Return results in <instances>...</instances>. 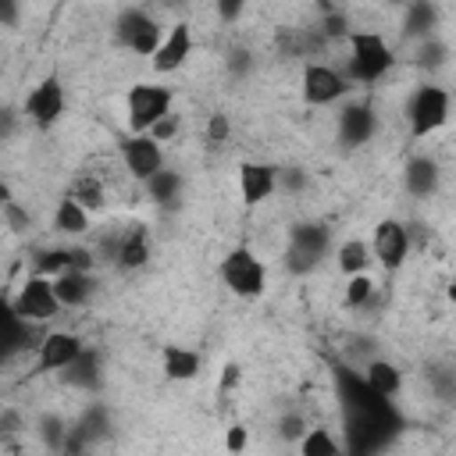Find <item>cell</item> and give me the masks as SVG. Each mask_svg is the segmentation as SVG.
I'll list each match as a JSON object with an SVG mask.
<instances>
[{
  "label": "cell",
  "mask_w": 456,
  "mask_h": 456,
  "mask_svg": "<svg viewBox=\"0 0 456 456\" xmlns=\"http://www.w3.org/2000/svg\"><path fill=\"white\" fill-rule=\"evenodd\" d=\"M68 196H75L89 214L103 210V185H100V178H96V175H78V178L71 182Z\"/></svg>",
  "instance_id": "f546056e"
},
{
  "label": "cell",
  "mask_w": 456,
  "mask_h": 456,
  "mask_svg": "<svg viewBox=\"0 0 456 456\" xmlns=\"http://www.w3.org/2000/svg\"><path fill=\"white\" fill-rule=\"evenodd\" d=\"M370 249H374V256H378V264H381L385 271H399V267L406 264L410 249H413V239H410V224H403V221H395V217H385V221H378Z\"/></svg>",
  "instance_id": "7c38bea8"
},
{
  "label": "cell",
  "mask_w": 456,
  "mask_h": 456,
  "mask_svg": "<svg viewBox=\"0 0 456 456\" xmlns=\"http://www.w3.org/2000/svg\"><path fill=\"white\" fill-rule=\"evenodd\" d=\"M118 150H121V160H125L128 175L139 178V182H146L150 175H157L164 167V150H160V142L150 132H128V135H121L118 139Z\"/></svg>",
  "instance_id": "30bf717a"
},
{
  "label": "cell",
  "mask_w": 456,
  "mask_h": 456,
  "mask_svg": "<svg viewBox=\"0 0 456 456\" xmlns=\"http://www.w3.org/2000/svg\"><path fill=\"white\" fill-rule=\"evenodd\" d=\"M53 228L61 235H82V232H89V210L75 196H64L53 210Z\"/></svg>",
  "instance_id": "d4e9b609"
},
{
  "label": "cell",
  "mask_w": 456,
  "mask_h": 456,
  "mask_svg": "<svg viewBox=\"0 0 456 456\" xmlns=\"http://www.w3.org/2000/svg\"><path fill=\"white\" fill-rule=\"evenodd\" d=\"M374 132H378V114H374L370 103L356 100V103H346L342 107V114H338V142L346 150H356V146L370 142Z\"/></svg>",
  "instance_id": "9a60e30c"
},
{
  "label": "cell",
  "mask_w": 456,
  "mask_h": 456,
  "mask_svg": "<svg viewBox=\"0 0 456 456\" xmlns=\"http://www.w3.org/2000/svg\"><path fill=\"white\" fill-rule=\"evenodd\" d=\"M107 435H110V413H107V406L93 403V406H86V410H82L78 424L71 428V435H68V445H64V452H68V456H78L82 449H89V445L103 442Z\"/></svg>",
  "instance_id": "e0dca14e"
},
{
  "label": "cell",
  "mask_w": 456,
  "mask_h": 456,
  "mask_svg": "<svg viewBox=\"0 0 456 456\" xmlns=\"http://www.w3.org/2000/svg\"><path fill=\"white\" fill-rule=\"evenodd\" d=\"M178 128H182V118H178L175 110H167V114H164V118H160V121L150 128V135H153L157 142H171V139L178 135Z\"/></svg>",
  "instance_id": "836d02e7"
},
{
  "label": "cell",
  "mask_w": 456,
  "mask_h": 456,
  "mask_svg": "<svg viewBox=\"0 0 456 456\" xmlns=\"http://www.w3.org/2000/svg\"><path fill=\"white\" fill-rule=\"evenodd\" d=\"M331 249V232L321 221H299L289 228L285 242V271L289 274H310L321 267V260Z\"/></svg>",
  "instance_id": "3957f363"
},
{
  "label": "cell",
  "mask_w": 456,
  "mask_h": 456,
  "mask_svg": "<svg viewBox=\"0 0 456 456\" xmlns=\"http://www.w3.org/2000/svg\"><path fill=\"white\" fill-rule=\"evenodd\" d=\"M438 185H442V171H438L435 157H428V153H413V157L403 164V189H406L410 196L428 200V196L438 192Z\"/></svg>",
  "instance_id": "d6986e66"
},
{
  "label": "cell",
  "mask_w": 456,
  "mask_h": 456,
  "mask_svg": "<svg viewBox=\"0 0 456 456\" xmlns=\"http://www.w3.org/2000/svg\"><path fill=\"white\" fill-rule=\"evenodd\" d=\"M4 221H7V228L14 232V235H21V232H28V224H32V217H28V210H21L18 207V200L11 196V189L4 185Z\"/></svg>",
  "instance_id": "1f68e13d"
},
{
  "label": "cell",
  "mask_w": 456,
  "mask_h": 456,
  "mask_svg": "<svg viewBox=\"0 0 456 456\" xmlns=\"http://www.w3.org/2000/svg\"><path fill=\"white\" fill-rule=\"evenodd\" d=\"M417 64H420V68H442V64H445V46H442L435 36L420 39V50H417Z\"/></svg>",
  "instance_id": "d6a6232c"
},
{
  "label": "cell",
  "mask_w": 456,
  "mask_h": 456,
  "mask_svg": "<svg viewBox=\"0 0 456 456\" xmlns=\"http://www.w3.org/2000/svg\"><path fill=\"white\" fill-rule=\"evenodd\" d=\"M363 378H367L378 392H385V395H399V388H403V370H399L392 360H381V356L367 360Z\"/></svg>",
  "instance_id": "484cf974"
},
{
  "label": "cell",
  "mask_w": 456,
  "mask_h": 456,
  "mask_svg": "<svg viewBox=\"0 0 456 456\" xmlns=\"http://www.w3.org/2000/svg\"><path fill=\"white\" fill-rule=\"evenodd\" d=\"M217 4V18L221 21H239L246 11V0H214Z\"/></svg>",
  "instance_id": "f35d334b"
},
{
  "label": "cell",
  "mask_w": 456,
  "mask_h": 456,
  "mask_svg": "<svg viewBox=\"0 0 456 456\" xmlns=\"http://www.w3.org/2000/svg\"><path fill=\"white\" fill-rule=\"evenodd\" d=\"M203 367V356L189 346H164V374L171 381H189Z\"/></svg>",
  "instance_id": "cb8c5ba5"
},
{
  "label": "cell",
  "mask_w": 456,
  "mask_h": 456,
  "mask_svg": "<svg viewBox=\"0 0 456 456\" xmlns=\"http://www.w3.org/2000/svg\"><path fill=\"white\" fill-rule=\"evenodd\" d=\"M435 25H438V11L431 0H410L406 11H403V36L406 39H428L435 36Z\"/></svg>",
  "instance_id": "7402d4cb"
},
{
  "label": "cell",
  "mask_w": 456,
  "mask_h": 456,
  "mask_svg": "<svg viewBox=\"0 0 456 456\" xmlns=\"http://www.w3.org/2000/svg\"><path fill=\"white\" fill-rule=\"evenodd\" d=\"M82 349L86 342L75 331H46L36 349V374H53V370L71 367L82 356Z\"/></svg>",
  "instance_id": "5bb4252c"
},
{
  "label": "cell",
  "mask_w": 456,
  "mask_h": 456,
  "mask_svg": "<svg viewBox=\"0 0 456 456\" xmlns=\"http://www.w3.org/2000/svg\"><path fill=\"white\" fill-rule=\"evenodd\" d=\"M18 18H21V0H0V21H4V28H18Z\"/></svg>",
  "instance_id": "ab89813d"
},
{
  "label": "cell",
  "mask_w": 456,
  "mask_h": 456,
  "mask_svg": "<svg viewBox=\"0 0 456 456\" xmlns=\"http://www.w3.org/2000/svg\"><path fill=\"white\" fill-rule=\"evenodd\" d=\"M346 43H349V61H346V78H349V82H356V86H374L378 78H385V75L392 71L395 53H392V46L385 43L381 32H370V28L349 32Z\"/></svg>",
  "instance_id": "7a4b0ae2"
},
{
  "label": "cell",
  "mask_w": 456,
  "mask_h": 456,
  "mask_svg": "<svg viewBox=\"0 0 456 456\" xmlns=\"http://www.w3.org/2000/svg\"><path fill=\"white\" fill-rule=\"evenodd\" d=\"M11 310H14L18 317H25V321L46 324V321H53L64 306H61V299H57L53 278H46V274H36V271H32V274L18 285V292L11 296Z\"/></svg>",
  "instance_id": "52a82bcc"
},
{
  "label": "cell",
  "mask_w": 456,
  "mask_h": 456,
  "mask_svg": "<svg viewBox=\"0 0 456 456\" xmlns=\"http://www.w3.org/2000/svg\"><path fill=\"white\" fill-rule=\"evenodd\" d=\"M64 374V381L68 385H75V388H82V392H96L100 388V381H103V360H100V353L96 349H82V356L71 363V367H64L61 370Z\"/></svg>",
  "instance_id": "44dd1931"
},
{
  "label": "cell",
  "mask_w": 456,
  "mask_h": 456,
  "mask_svg": "<svg viewBox=\"0 0 456 456\" xmlns=\"http://www.w3.org/2000/svg\"><path fill=\"white\" fill-rule=\"evenodd\" d=\"M346 445L328 431V428H306V435L299 438V452L303 456H338Z\"/></svg>",
  "instance_id": "83f0119b"
},
{
  "label": "cell",
  "mask_w": 456,
  "mask_h": 456,
  "mask_svg": "<svg viewBox=\"0 0 456 456\" xmlns=\"http://www.w3.org/2000/svg\"><path fill=\"white\" fill-rule=\"evenodd\" d=\"M449 121V93L435 82H424L410 93L406 100V125L413 139H428L431 132H438Z\"/></svg>",
  "instance_id": "5b68a950"
},
{
  "label": "cell",
  "mask_w": 456,
  "mask_h": 456,
  "mask_svg": "<svg viewBox=\"0 0 456 456\" xmlns=\"http://www.w3.org/2000/svg\"><path fill=\"white\" fill-rule=\"evenodd\" d=\"M249 68H253V57H249L246 50H235V53L228 57V71H232V75H246Z\"/></svg>",
  "instance_id": "b9f144b4"
},
{
  "label": "cell",
  "mask_w": 456,
  "mask_h": 456,
  "mask_svg": "<svg viewBox=\"0 0 456 456\" xmlns=\"http://www.w3.org/2000/svg\"><path fill=\"white\" fill-rule=\"evenodd\" d=\"M64 107H68V100H64V86H61L57 75H46V78L36 82V86L28 89V96H25V118H28L36 128H43V132H50V128L64 118Z\"/></svg>",
  "instance_id": "9c48e42d"
},
{
  "label": "cell",
  "mask_w": 456,
  "mask_h": 456,
  "mask_svg": "<svg viewBox=\"0 0 456 456\" xmlns=\"http://www.w3.org/2000/svg\"><path fill=\"white\" fill-rule=\"evenodd\" d=\"M189 57H192V28L185 21H178V25L167 28L164 43L157 46V53L150 61H153V71L157 75H167V71H178Z\"/></svg>",
  "instance_id": "ac0fdd59"
},
{
  "label": "cell",
  "mask_w": 456,
  "mask_h": 456,
  "mask_svg": "<svg viewBox=\"0 0 456 456\" xmlns=\"http://www.w3.org/2000/svg\"><path fill=\"white\" fill-rule=\"evenodd\" d=\"M239 378H242V367H239V363H224L221 381H217V392H221V395H224V392H232V388L239 385Z\"/></svg>",
  "instance_id": "60d3db41"
},
{
  "label": "cell",
  "mask_w": 456,
  "mask_h": 456,
  "mask_svg": "<svg viewBox=\"0 0 456 456\" xmlns=\"http://www.w3.org/2000/svg\"><path fill=\"white\" fill-rule=\"evenodd\" d=\"M53 289H57V299L64 310H78L96 296V278H93V271L71 267V271H61L53 278Z\"/></svg>",
  "instance_id": "ffe728a7"
},
{
  "label": "cell",
  "mask_w": 456,
  "mask_h": 456,
  "mask_svg": "<svg viewBox=\"0 0 456 456\" xmlns=\"http://www.w3.org/2000/svg\"><path fill=\"white\" fill-rule=\"evenodd\" d=\"M278 175H281V167H274V164H260V160L239 164V192H242V203L246 207H256L267 196H274L278 192Z\"/></svg>",
  "instance_id": "2e32d148"
},
{
  "label": "cell",
  "mask_w": 456,
  "mask_h": 456,
  "mask_svg": "<svg viewBox=\"0 0 456 456\" xmlns=\"http://www.w3.org/2000/svg\"><path fill=\"white\" fill-rule=\"evenodd\" d=\"M142 185H146V196H150L157 207H171V203H178V196H182V189H185L182 171H175V167H160V171L150 175Z\"/></svg>",
  "instance_id": "603a6c76"
},
{
  "label": "cell",
  "mask_w": 456,
  "mask_h": 456,
  "mask_svg": "<svg viewBox=\"0 0 456 456\" xmlns=\"http://www.w3.org/2000/svg\"><path fill=\"white\" fill-rule=\"evenodd\" d=\"M164 28H160V21L150 14V11H142V7H125L118 18H114V46H121V50H128V53H135V57H153L157 53V46L164 43Z\"/></svg>",
  "instance_id": "277c9868"
},
{
  "label": "cell",
  "mask_w": 456,
  "mask_h": 456,
  "mask_svg": "<svg viewBox=\"0 0 456 456\" xmlns=\"http://www.w3.org/2000/svg\"><path fill=\"white\" fill-rule=\"evenodd\" d=\"M349 32H353V28H349V18H346V14L335 11V14L324 18V36H328V39H346Z\"/></svg>",
  "instance_id": "8d00e7d4"
},
{
  "label": "cell",
  "mask_w": 456,
  "mask_h": 456,
  "mask_svg": "<svg viewBox=\"0 0 456 456\" xmlns=\"http://www.w3.org/2000/svg\"><path fill=\"white\" fill-rule=\"evenodd\" d=\"M221 281L228 285V292H235L239 299H256L267 289V267L264 260L249 249V246H235L228 249V256L221 260Z\"/></svg>",
  "instance_id": "8992f818"
},
{
  "label": "cell",
  "mask_w": 456,
  "mask_h": 456,
  "mask_svg": "<svg viewBox=\"0 0 456 456\" xmlns=\"http://www.w3.org/2000/svg\"><path fill=\"white\" fill-rule=\"evenodd\" d=\"M346 89H349V78L342 71H335L328 64H317V61H310L303 68V100L310 107H331L346 96Z\"/></svg>",
  "instance_id": "4fadbf2b"
},
{
  "label": "cell",
  "mask_w": 456,
  "mask_h": 456,
  "mask_svg": "<svg viewBox=\"0 0 456 456\" xmlns=\"http://www.w3.org/2000/svg\"><path fill=\"white\" fill-rule=\"evenodd\" d=\"M175 103V93L171 86H160V82H139L128 89L125 96V107H128V132H150Z\"/></svg>",
  "instance_id": "ba28073f"
},
{
  "label": "cell",
  "mask_w": 456,
  "mask_h": 456,
  "mask_svg": "<svg viewBox=\"0 0 456 456\" xmlns=\"http://www.w3.org/2000/svg\"><path fill=\"white\" fill-rule=\"evenodd\" d=\"M36 431H39V442H43L50 452H64L68 435H71V428H68L64 417H57V413H43V417L36 420Z\"/></svg>",
  "instance_id": "f1b7e54d"
},
{
  "label": "cell",
  "mask_w": 456,
  "mask_h": 456,
  "mask_svg": "<svg viewBox=\"0 0 456 456\" xmlns=\"http://www.w3.org/2000/svg\"><path fill=\"white\" fill-rule=\"evenodd\" d=\"M335 260H338V271H342V274H360V271H367V264H370V246H367L363 239H346V242L338 246Z\"/></svg>",
  "instance_id": "4316f807"
},
{
  "label": "cell",
  "mask_w": 456,
  "mask_h": 456,
  "mask_svg": "<svg viewBox=\"0 0 456 456\" xmlns=\"http://www.w3.org/2000/svg\"><path fill=\"white\" fill-rule=\"evenodd\" d=\"M100 253L110 256L121 271H139L150 260V232L142 224H132L128 232H110L100 242Z\"/></svg>",
  "instance_id": "8fae6325"
},
{
  "label": "cell",
  "mask_w": 456,
  "mask_h": 456,
  "mask_svg": "<svg viewBox=\"0 0 456 456\" xmlns=\"http://www.w3.org/2000/svg\"><path fill=\"white\" fill-rule=\"evenodd\" d=\"M335 385H338V410H342V428H346V452L367 456L381 452L392 445V438L403 428L399 410L392 406V395L378 392L363 370L335 367Z\"/></svg>",
  "instance_id": "6da1fadb"
},
{
  "label": "cell",
  "mask_w": 456,
  "mask_h": 456,
  "mask_svg": "<svg viewBox=\"0 0 456 456\" xmlns=\"http://www.w3.org/2000/svg\"><path fill=\"white\" fill-rule=\"evenodd\" d=\"M278 435H281L285 442H299V438L306 435V424H303V417H299V413H285V417L278 420Z\"/></svg>",
  "instance_id": "d590c367"
},
{
  "label": "cell",
  "mask_w": 456,
  "mask_h": 456,
  "mask_svg": "<svg viewBox=\"0 0 456 456\" xmlns=\"http://www.w3.org/2000/svg\"><path fill=\"white\" fill-rule=\"evenodd\" d=\"M306 185V175L299 171V167H285L281 175H278V189H289V192H299Z\"/></svg>",
  "instance_id": "74e56055"
},
{
  "label": "cell",
  "mask_w": 456,
  "mask_h": 456,
  "mask_svg": "<svg viewBox=\"0 0 456 456\" xmlns=\"http://www.w3.org/2000/svg\"><path fill=\"white\" fill-rule=\"evenodd\" d=\"M228 135H232V121H228V114L214 110L210 121H207V139H210V142H228Z\"/></svg>",
  "instance_id": "e575fe53"
},
{
  "label": "cell",
  "mask_w": 456,
  "mask_h": 456,
  "mask_svg": "<svg viewBox=\"0 0 456 456\" xmlns=\"http://www.w3.org/2000/svg\"><path fill=\"white\" fill-rule=\"evenodd\" d=\"M374 278L367 274V271H360V274H349V281H346V296H342V303L349 306V310H363V306H370L374 303Z\"/></svg>",
  "instance_id": "4dcf8cb0"
},
{
  "label": "cell",
  "mask_w": 456,
  "mask_h": 456,
  "mask_svg": "<svg viewBox=\"0 0 456 456\" xmlns=\"http://www.w3.org/2000/svg\"><path fill=\"white\" fill-rule=\"evenodd\" d=\"M246 445V431L242 428H232L228 431V449H242Z\"/></svg>",
  "instance_id": "7bdbcfd3"
}]
</instances>
